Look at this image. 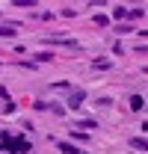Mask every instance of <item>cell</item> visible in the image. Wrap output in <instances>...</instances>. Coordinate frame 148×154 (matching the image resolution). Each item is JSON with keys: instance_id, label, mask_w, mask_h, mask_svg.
Masks as SVG:
<instances>
[{"instance_id": "cell-1", "label": "cell", "mask_w": 148, "mask_h": 154, "mask_svg": "<svg viewBox=\"0 0 148 154\" xmlns=\"http://www.w3.org/2000/svg\"><path fill=\"white\" fill-rule=\"evenodd\" d=\"M0 151H3V154H30V151H33V142H30L24 134L0 131Z\"/></svg>"}, {"instance_id": "cell-2", "label": "cell", "mask_w": 148, "mask_h": 154, "mask_svg": "<svg viewBox=\"0 0 148 154\" xmlns=\"http://www.w3.org/2000/svg\"><path fill=\"white\" fill-rule=\"evenodd\" d=\"M45 45H59V48H68V51H80V42L65 33H56V36H45Z\"/></svg>"}, {"instance_id": "cell-3", "label": "cell", "mask_w": 148, "mask_h": 154, "mask_svg": "<svg viewBox=\"0 0 148 154\" xmlns=\"http://www.w3.org/2000/svg\"><path fill=\"white\" fill-rule=\"evenodd\" d=\"M83 101H86V89H71V92H68V104H65V107L80 110V107H83Z\"/></svg>"}, {"instance_id": "cell-4", "label": "cell", "mask_w": 148, "mask_h": 154, "mask_svg": "<svg viewBox=\"0 0 148 154\" xmlns=\"http://www.w3.org/2000/svg\"><path fill=\"white\" fill-rule=\"evenodd\" d=\"M92 68H95V71H113V59H107V57H95V59H92Z\"/></svg>"}, {"instance_id": "cell-5", "label": "cell", "mask_w": 148, "mask_h": 154, "mask_svg": "<svg viewBox=\"0 0 148 154\" xmlns=\"http://www.w3.org/2000/svg\"><path fill=\"white\" fill-rule=\"evenodd\" d=\"M130 110H133V113H142V110H145V98L142 95H130Z\"/></svg>"}, {"instance_id": "cell-6", "label": "cell", "mask_w": 148, "mask_h": 154, "mask_svg": "<svg viewBox=\"0 0 148 154\" xmlns=\"http://www.w3.org/2000/svg\"><path fill=\"white\" fill-rule=\"evenodd\" d=\"M77 128H80V131H86V134H89V131H98V128H101V125H98V122H95V119H80V122H77Z\"/></svg>"}, {"instance_id": "cell-7", "label": "cell", "mask_w": 148, "mask_h": 154, "mask_svg": "<svg viewBox=\"0 0 148 154\" xmlns=\"http://www.w3.org/2000/svg\"><path fill=\"white\" fill-rule=\"evenodd\" d=\"M110 18H113V21H125V18H128V6H122V3H119V6H113Z\"/></svg>"}, {"instance_id": "cell-8", "label": "cell", "mask_w": 148, "mask_h": 154, "mask_svg": "<svg viewBox=\"0 0 148 154\" xmlns=\"http://www.w3.org/2000/svg\"><path fill=\"white\" fill-rule=\"evenodd\" d=\"M48 113H54L56 119L65 116V104H56V101H48Z\"/></svg>"}, {"instance_id": "cell-9", "label": "cell", "mask_w": 148, "mask_h": 154, "mask_svg": "<svg viewBox=\"0 0 148 154\" xmlns=\"http://www.w3.org/2000/svg\"><path fill=\"white\" fill-rule=\"evenodd\" d=\"M56 148H59V151H62V154H86V151H80V148H74L71 142H62V139L56 142Z\"/></svg>"}, {"instance_id": "cell-10", "label": "cell", "mask_w": 148, "mask_h": 154, "mask_svg": "<svg viewBox=\"0 0 148 154\" xmlns=\"http://www.w3.org/2000/svg\"><path fill=\"white\" fill-rule=\"evenodd\" d=\"M54 54H51V51H39L36 54V59H33V62H36V65H45V62H54Z\"/></svg>"}, {"instance_id": "cell-11", "label": "cell", "mask_w": 148, "mask_h": 154, "mask_svg": "<svg viewBox=\"0 0 148 154\" xmlns=\"http://www.w3.org/2000/svg\"><path fill=\"white\" fill-rule=\"evenodd\" d=\"M130 148H136V151H142V154H145V151H148L145 136H133V139H130Z\"/></svg>"}, {"instance_id": "cell-12", "label": "cell", "mask_w": 148, "mask_h": 154, "mask_svg": "<svg viewBox=\"0 0 148 154\" xmlns=\"http://www.w3.org/2000/svg\"><path fill=\"white\" fill-rule=\"evenodd\" d=\"M15 36H18V30L12 24H0V38H15Z\"/></svg>"}, {"instance_id": "cell-13", "label": "cell", "mask_w": 148, "mask_h": 154, "mask_svg": "<svg viewBox=\"0 0 148 154\" xmlns=\"http://www.w3.org/2000/svg\"><path fill=\"white\" fill-rule=\"evenodd\" d=\"M12 6H15V9H36L39 3L36 0H12Z\"/></svg>"}, {"instance_id": "cell-14", "label": "cell", "mask_w": 148, "mask_h": 154, "mask_svg": "<svg viewBox=\"0 0 148 154\" xmlns=\"http://www.w3.org/2000/svg\"><path fill=\"white\" fill-rule=\"evenodd\" d=\"M51 86H54V89H59V92H71V89H74L68 80H56V83H51Z\"/></svg>"}, {"instance_id": "cell-15", "label": "cell", "mask_w": 148, "mask_h": 154, "mask_svg": "<svg viewBox=\"0 0 148 154\" xmlns=\"http://www.w3.org/2000/svg\"><path fill=\"white\" fill-rule=\"evenodd\" d=\"M142 15H145V12H142V6H133V9H128V18H130V21H139Z\"/></svg>"}, {"instance_id": "cell-16", "label": "cell", "mask_w": 148, "mask_h": 154, "mask_svg": "<svg viewBox=\"0 0 148 154\" xmlns=\"http://www.w3.org/2000/svg\"><path fill=\"white\" fill-rule=\"evenodd\" d=\"M71 139H77V142H89L92 136L86 134V131H71Z\"/></svg>"}, {"instance_id": "cell-17", "label": "cell", "mask_w": 148, "mask_h": 154, "mask_svg": "<svg viewBox=\"0 0 148 154\" xmlns=\"http://www.w3.org/2000/svg\"><path fill=\"white\" fill-rule=\"evenodd\" d=\"M113 104H116V101H113V98H95V107H113Z\"/></svg>"}, {"instance_id": "cell-18", "label": "cell", "mask_w": 148, "mask_h": 154, "mask_svg": "<svg viewBox=\"0 0 148 154\" xmlns=\"http://www.w3.org/2000/svg\"><path fill=\"white\" fill-rule=\"evenodd\" d=\"M107 24H110V18H107L104 12H98V15H95V27H107Z\"/></svg>"}, {"instance_id": "cell-19", "label": "cell", "mask_w": 148, "mask_h": 154, "mask_svg": "<svg viewBox=\"0 0 148 154\" xmlns=\"http://www.w3.org/2000/svg\"><path fill=\"white\" fill-rule=\"evenodd\" d=\"M18 65H21V68H30V71H36V68H39L33 59H18Z\"/></svg>"}, {"instance_id": "cell-20", "label": "cell", "mask_w": 148, "mask_h": 154, "mask_svg": "<svg viewBox=\"0 0 148 154\" xmlns=\"http://www.w3.org/2000/svg\"><path fill=\"white\" fill-rule=\"evenodd\" d=\"M33 110H39V113H48V101H42V98H39V101H33Z\"/></svg>"}, {"instance_id": "cell-21", "label": "cell", "mask_w": 148, "mask_h": 154, "mask_svg": "<svg viewBox=\"0 0 148 154\" xmlns=\"http://www.w3.org/2000/svg\"><path fill=\"white\" fill-rule=\"evenodd\" d=\"M3 116H15V104L12 101H3Z\"/></svg>"}, {"instance_id": "cell-22", "label": "cell", "mask_w": 148, "mask_h": 154, "mask_svg": "<svg viewBox=\"0 0 148 154\" xmlns=\"http://www.w3.org/2000/svg\"><path fill=\"white\" fill-rule=\"evenodd\" d=\"M59 15H62V18H74V15H77V12H74L71 6H62V9H59Z\"/></svg>"}, {"instance_id": "cell-23", "label": "cell", "mask_w": 148, "mask_h": 154, "mask_svg": "<svg viewBox=\"0 0 148 154\" xmlns=\"http://www.w3.org/2000/svg\"><path fill=\"white\" fill-rule=\"evenodd\" d=\"M113 54H116V57H122V54H125V48H122L119 42H113Z\"/></svg>"}, {"instance_id": "cell-24", "label": "cell", "mask_w": 148, "mask_h": 154, "mask_svg": "<svg viewBox=\"0 0 148 154\" xmlns=\"http://www.w3.org/2000/svg\"><path fill=\"white\" fill-rule=\"evenodd\" d=\"M0 101H9V92H6V86H0Z\"/></svg>"}, {"instance_id": "cell-25", "label": "cell", "mask_w": 148, "mask_h": 154, "mask_svg": "<svg viewBox=\"0 0 148 154\" xmlns=\"http://www.w3.org/2000/svg\"><path fill=\"white\" fill-rule=\"evenodd\" d=\"M0 65H3V62H0Z\"/></svg>"}]
</instances>
